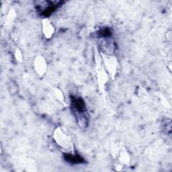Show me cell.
<instances>
[{
    "label": "cell",
    "instance_id": "cell-1",
    "mask_svg": "<svg viewBox=\"0 0 172 172\" xmlns=\"http://www.w3.org/2000/svg\"><path fill=\"white\" fill-rule=\"evenodd\" d=\"M67 160L69 161V162L74 163H81L82 162V158L80 157L77 156V155H71L69 154L67 155Z\"/></svg>",
    "mask_w": 172,
    "mask_h": 172
}]
</instances>
